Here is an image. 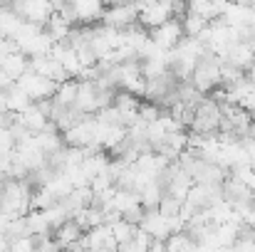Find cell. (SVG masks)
I'll return each mask as SVG.
<instances>
[{
  "mask_svg": "<svg viewBox=\"0 0 255 252\" xmlns=\"http://www.w3.org/2000/svg\"><path fill=\"white\" fill-rule=\"evenodd\" d=\"M12 12H17L25 22L30 25H37V27H47V22L52 20L55 15V7L50 0H20V2H12L10 5Z\"/></svg>",
  "mask_w": 255,
  "mask_h": 252,
  "instance_id": "6da1fadb",
  "label": "cell"
},
{
  "mask_svg": "<svg viewBox=\"0 0 255 252\" xmlns=\"http://www.w3.org/2000/svg\"><path fill=\"white\" fill-rule=\"evenodd\" d=\"M17 86L32 99V104H37V101H50V99H55V94H57V86L60 84L52 82V80H47V77H40L37 72H32V70H27L20 80H17Z\"/></svg>",
  "mask_w": 255,
  "mask_h": 252,
  "instance_id": "7a4b0ae2",
  "label": "cell"
},
{
  "mask_svg": "<svg viewBox=\"0 0 255 252\" xmlns=\"http://www.w3.org/2000/svg\"><path fill=\"white\" fill-rule=\"evenodd\" d=\"M136 7H139V25L149 32L173 20V2H141Z\"/></svg>",
  "mask_w": 255,
  "mask_h": 252,
  "instance_id": "3957f363",
  "label": "cell"
},
{
  "mask_svg": "<svg viewBox=\"0 0 255 252\" xmlns=\"http://www.w3.org/2000/svg\"><path fill=\"white\" fill-rule=\"evenodd\" d=\"M102 25L112 27V30H127L131 25H139V7L136 5H124V2L107 5Z\"/></svg>",
  "mask_w": 255,
  "mask_h": 252,
  "instance_id": "277c9868",
  "label": "cell"
},
{
  "mask_svg": "<svg viewBox=\"0 0 255 252\" xmlns=\"http://www.w3.org/2000/svg\"><path fill=\"white\" fill-rule=\"evenodd\" d=\"M139 230H144L151 240L166 243L171 235H173V223H171L169 218H164L159 210H146L144 223H141V228H139Z\"/></svg>",
  "mask_w": 255,
  "mask_h": 252,
  "instance_id": "5b68a950",
  "label": "cell"
},
{
  "mask_svg": "<svg viewBox=\"0 0 255 252\" xmlns=\"http://www.w3.org/2000/svg\"><path fill=\"white\" fill-rule=\"evenodd\" d=\"M17 124H20V126H25L30 134H35V136H37V134H42L52 121H50V116H47L45 111H40V106H37V104H32L27 111H22V114L17 116Z\"/></svg>",
  "mask_w": 255,
  "mask_h": 252,
  "instance_id": "8992f818",
  "label": "cell"
},
{
  "mask_svg": "<svg viewBox=\"0 0 255 252\" xmlns=\"http://www.w3.org/2000/svg\"><path fill=\"white\" fill-rule=\"evenodd\" d=\"M85 235L87 233L75 220H67L60 230H55V238H52V240L60 245V250L65 252V250H70V248H75V245H80V243L85 240Z\"/></svg>",
  "mask_w": 255,
  "mask_h": 252,
  "instance_id": "52a82bcc",
  "label": "cell"
},
{
  "mask_svg": "<svg viewBox=\"0 0 255 252\" xmlns=\"http://www.w3.org/2000/svg\"><path fill=\"white\" fill-rule=\"evenodd\" d=\"M5 96V111H10V114H15V116H20L22 111H27L30 106H32V99L15 84L10 91H5L2 94Z\"/></svg>",
  "mask_w": 255,
  "mask_h": 252,
  "instance_id": "ba28073f",
  "label": "cell"
},
{
  "mask_svg": "<svg viewBox=\"0 0 255 252\" xmlns=\"http://www.w3.org/2000/svg\"><path fill=\"white\" fill-rule=\"evenodd\" d=\"M45 190H47V193H52L57 203H62L65 198H70V195H72L75 185H72V180L67 178V173H60V170H57V173L45 183Z\"/></svg>",
  "mask_w": 255,
  "mask_h": 252,
  "instance_id": "9c48e42d",
  "label": "cell"
},
{
  "mask_svg": "<svg viewBox=\"0 0 255 252\" xmlns=\"http://www.w3.org/2000/svg\"><path fill=\"white\" fill-rule=\"evenodd\" d=\"M0 67H2V72H5V75H7L12 82H17V80H20V77H22V75L30 70V60H27L22 52H15V55H10V57H7V60L0 65Z\"/></svg>",
  "mask_w": 255,
  "mask_h": 252,
  "instance_id": "30bf717a",
  "label": "cell"
},
{
  "mask_svg": "<svg viewBox=\"0 0 255 252\" xmlns=\"http://www.w3.org/2000/svg\"><path fill=\"white\" fill-rule=\"evenodd\" d=\"M25 225H27V235L30 238H47L52 230L47 225V218L45 213H37V210H30L25 215Z\"/></svg>",
  "mask_w": 255,
  "mask_h": 252,
  "instance_id": "8fae6325",
  "label": "cell"
},
{
  "mask_svg": "<svg viewBox=\"0 0 255 252\" xmlns=\"http://www.w3.org/2000/svg\"><path fill=\"white\" fill-rule=\"evenodd\" d=\"M77 89H80V80H70V82L60 84L57 86V94H55V104L57 106H65V109H72L75 101H77Z\"/></svg>",
  "mask_w": 255,
  "mask_h": 252,
  "instance_id": "7c38bea8",
  "label": "cell"
},
{
  "mask_svg": "<svg viewBox=\"0 0 255 252\" xmlns=\"http://www.w3.org/2000/svg\"><path fill=\"white\" fill-rule=\"evenodd\" d=\"M55 205H57L55 195L47 193L45 188H37V190L32 193V198H30V210H37V213H45V210H50V208H55Z\"/></svg>",
  "mask_w": 255,
  "mask_h": 252,
  "instance_id": "4fadbf2b",
  "label": "cell"
},
{
  "mask_svg": "<svg viewBox=\"0 0 255 252\" xmlns=\"http://www.w3.org/2000/svg\"><path fill=\"white\" fill-rule=\"evenodd\" d=\"M15 136L10 129H0V156H7V154H15Z\"/></svg>",
  "mask_w": 255,
  "mask_h": 252,
  "instance_id": "5bb4252c",
  "label": "cell"
},
{
  "mask_svg": "<svg viewBox=\"0 0 255 252\" xmlns=\"http://www.w3.org/2000/svg\"><path fill=\"white\" fill-rule=\"evenodd\" d=\"M10 252H37V240L35 238H20L10 243Z\"/></svg>",
  "mask_w": 255,
  "mask_h": 252,
  "instance_id": "9a60e30c",
  "label": "cell"
},
{
  "mask_svg": "<svg viewBox=\"0 0 255 252\" xmlns=\"http://www.w3.org/2000/svg\"><path fill=\"white\" fill-rule=\"evenodd\" d=\"M5 250H10V240L5 235H0V252H5Z\"/></svg>",
  "mask_w": 255,
  "mask_h": 252,
  "instance_id": "2e32d148",
  "label": "cell"
},
{
  "mask_svg": "<svg viewBox=\"0 0 255 252\" xmlns=\"http://www.w3.org/2000/svg\"><path fill=\"white\" fill-rule=\"evenodd\" d=\"M246 80H248V82L255 86V65L251 67V70H248V72H246Z\"/></svg>",
  "mask_w": 255,
  "mask_h": 252,
  "instance_id": "e0dca14e",
  "label": "cell"
},
{
  "mask_svg": "<svg viewBox=\"0 0 255 252\" xmlns=\"http://www.w3.org/2000/svg\"><path fill=\"white\" fill-rule=\"evenodd\" d=\"M82 252H94V250H87V248H85V250H82Z\"/></svg>",
  "mask_w": 255,
  "mask_h": 252,
  "instance_id": "ac0fdd59",
  "label": "cell"
},
{
  "mask_svg": "<svg viewBox=\"0 0 255 252\" xmlns=\"http://www.w3.org/2000/svg\"><path fill=\"white\" fill-rule=\"evenodd\" d=\"M2 7H5V5H0V12H2Z\"/></svg>",
  "mask_w": 255,
  "mask_h": 252,
  "instance_id": "d6986e66",
  "label": "cell"
},
{
  "mask_svg": "<svg viewBox=\"0 0 255 252\" xmlns=\"http://www.w3.org/2000/svg\"><path fill=\"white\" fill-rule=\"evenodd\" d=\"M5 252H10V250H5Z\"/></svg>",
  "mask_w": 255,
  "mask_h": 252,
  "instance_id": "ffe728a7",
  "label": "cell"
}]
</instances>
